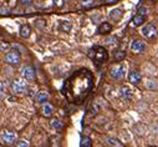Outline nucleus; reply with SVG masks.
<instances>
[{"label":"nucleus","mask_w":158,"mask_h":147,"mask_svg":"<svg viewBox=\"0 0 158 147\" xmlns=\"http://www.w3.org/2000/svg\"><path fill=\"white\" fill-rule=\"evenodd\" d=\"M105 142L111 147H125L120 141L113 138V137H105Z\"/></svg>","instance_id":"nucleus-18"},{"label":"nucleus","mask_w":158,"mask_h":147,"mask_svg":"<svg viewBox=\"0 0 158 147\" xmlns=\"http://www.w3.org/2000/svg\"><path fill=\"white\" fill-rule=\"evenodd\" d=\"M98 19H100V15H97V16H92V20H94V21H97Z\"/></svg>","instance_id":"nucleus-34"},{"label":"nucleus","mask_w":158,"mask_h":147,"mask_svg":"<svg viewBox=\"0 0 158 147\" xmlns=\"http://www.w3.org/2000/svg\"><path fill=\"white\" fill-rule=\"evenodd\" d=\"M111 31H112V25L107 21H102L97 27V34L100 35H107Z\"/></svg>","instance_id":"nucleus-12"},{"label":"nucleus","mask_w":158,"mask_h":147,"mask_svg":"<svg viewBox=\"0 0 158 147\" xmlns=\"http://www.w3.org/2000/svg\"><path fill=\"white\" fill-rule=\"evenodd\" d=\"M116 2H117V0H105L106 4H114Z\"/></svg>","instance_id":"nucleus-32"},{"label":"nucleus","mask_w":158,"mask_h":147,"mask_svg":"<svg viewBox=\"0 0 158 147\" xmlns=\"http://www.w3.org/2000/svg\"><path fill=\"white\" fill-rule=\"evenodd\" d=\"M11 89L15 94H25L27 91V84L25 82V79H15L11 82Z\"/></svg>","instance_id":"nucleus-6"},{"label":"nucleus","mask_w":158,"mask_h":147,"mask_svg":"<svg viewBox=\"0 0 158 147\" xmlns=\"http://www.w3.org/2000/svg\"><path fill=\"white\" fill-rule=\"evenodd\" d=\"M4 94H5V86H4V81L2 80V82H0V96H2V99H4Z\"/></svg>","instance_id":"nucleus-27"},{"label":"nucleus","mask_w":158,"mask_h":147,"mask_svg":"<svg viewBox=\"0 0 158 147\" xmlns=\"http://www.w3.org/2000/svg\"><path fill=\"white\" fill-rule=\"evenodd\" d=\"M146 18H147V15H141L137 13L135 15V18L132 19V25L133 26H142L146 23Z\"/></svg>","instance_id":"nucleus-15"},{"label":"nucleus","mask_w":158,"mask_h":147,"mask_svg":"<svg viewBox=\"0 0 158 147\" xmlns=\"http://www.w3.org/2000/svg\"><path fill=\"white\" fill-rule=\"evenodd\" d=\"M144 86L147 90H151V91H154V90H158V81L153 78H149L144 81Z\"/></svg>","instance_id":"nucleus-14"},{"label":"nucleus","mask_w":158,"mask_h":147,"mask_svg":"<svg viewBox=\"0 0 158 147\" xmlns=\"http://www.w3.org/2000/svg\"><path fill=\"white\" fill-rule=\"evenodd\" d=\"M87 55H89V57L94 61V62H96V64H103V62H106L107 60H108V51L103 48V46H94V48H91L90 50H89V52H87Z\"/></svg>","instance_id":"nucleus-2"},{"label":"nucleus","mask_w":158,"mask_h":147,"mask_svg":"<svg viewBox=\"0 0 158 147\" xmlns=\"http://www.w3.org/2000/svg\"><path fill=\"white\" fill-rule=\"evenodd\" d=\"M81 5L85 6V8H89V6H92L95 4V0H81Z\"/></svg>","instance_id":"nucleus-23"},{"label":"nucleus","mask_w":158,"mask_h":147,"mask_svg":"<svg viewBox=\"0 0 158 147\" xmlns=\"http://www.w3.org/2000/svg\"><path fill=\"white\" fill-rule=\"evenodd\" d=\"M16 147H30V142L26 141V140H21L18 142V146Z\"/></svg>","instance_id":"nucleus-25"},{"label":"nucleus","mask_w":158,"mask_h":147,"mask_svg":"<svg viewBox=\"0 0 158 147\" xmlns=\"http://www.w3.org/2000/svg\"><path fill=\"white\" fill-rule=\"evenodd\" d=\"M149 131L153 133H158V124H152L149 126Z\"/></svg>","instance_id":"nucleus-26"},{"label":"nucleus","mask_w":158,"mask_h":147,"mask_svg":"<svg viewBox=\"0 0 158 147\" xmlns=\"http://www.w3.org/2000/svg\"><path fill=\"white\" fill-rule=\"evenodd\" d=\"M9 49H10V44L3 40L2 44H0V50H2V52H8Z\"/></svg>","instance_id":"nucleus-22"},{"label":"nucleus","mask_w":158,"mask_h":147,"mask_svg":"<svg viewBox=\"0 0 158 147\" xmlns=\"http://www.w3.org/2000/svg\"><path fill=\"white\" fill-rule=\"evenodd\" d=\"M23 78L27 81H32L36 78V72L31 66H25L23 69Z\"/></svg>","instance_id":"nucleus-10"},{"label":"nucleus","mask_w":158,"mask_h":147,"mask_svg":"<svg viewBox=\"0 0 158 147\" xmlns=\"http://www.w3.org/2000/svg\"><path fill=\"white\" fill-rule=\"evenodd\" d=\"M105 41H106V44H110L111 45V44H114L116 43V39L114 38H106Z\"/></svg>","instance_id":"nucleus-30"},{"label":"nucleus","mask_w":158,"mask_h":147,"mask_svg":"<svg viewBox=\"0 0 158 147\" xmlns=\"http://www.w3.org/2000/svg\"><path fill=\"white\" fill-rule=\"evenodd\" d=\"M94 86V78L90 70L80 69L65 81L62 91L66 99L72 103H82Z\"/></svg>","instance_id":"nucleus-1"},{"label":"nucleus","mask_w":158,"mask_h":147,"mask_svg":"<svg viewBox=\"0 0 158 147\" xmlns=\"http://www.w3.org/2000/svg\"><path fill=\"white\" fill-rule=\"evenodd\" d=\"M4 61L10 66H18L21 62V54L15 48L13 50H9L4 57Z\"/></svg>","instance_id":"nucleus-3"},{"label":"nucleus","mask_w":158,"mask_h":147,"mask_svg":"<svg viewBox=\"0 0 158 147\" xmlns=\"http://www.w3.org/2000/svg\"><path fill=\"white\" fill-rule=\"evenodd\" d=\"M52 112H54V107H52L50 103H45V105L43 106V115H44L45 117L51 116Z\"/></svg>","instance_id":"nucleus-20"},{"label":"nucleus","mask_w":158,"mask_h":147,"mask_svg":"<svg viewBox=\"0 0 158 147\" xmlns=\"http://www.w3.org/2000/svg\"><path fill=\"white\" fill-rule=\"evenodd\" d=\"M59 29H60V31L70 32L71 29H72V24H71L69 20H62V21H60V24H59Z\"/></svg>","instance_id":"nucleus-17"},{"label":"nucleus","mask_w":158,"mask_h":147,"mask_svg":"<svg viewBox=\"0 0 158 147\" xmlns=\"http://www.w3.org/2000/svg\"><path fill=\"white\" fill-rule=\"evenodd\" d=\"M0 11H2V15H6V14H9V9H8V8H5V6H2Z\"/></svg>","instance_id":"nucleus-31"},{"label":"nucleus","mask_w":158,"mask_h":147,"mask_svg":"<svg viewBox=\"0 0 158 147\" xmlns=\"http://www.w3.org/2000/svg\"><path fill=\"white\" fill-rule=\"evenodd\" d=\"M126 57V51H122V50H118L116 54H114V60L116 61H121Z\"/></svg>","instance_id":"nucleus-21"},{"label":"nucleus","mask_w":158,"mask_h":147,"mask_svg":"<svg viewBox=\"0 0 158 147\" xmlns=\"http://www.w3.org/2000/svg\"><path fill=\"white\" fill-rule=\"evenodd\" d=\"M137 13H138V14H141V15H147V8L141 6V8H138Z\"/></svg>","instance_id":"nucleus-29"},{"label":"nucleus","mask_w":158,"mask_h":147,"mask_svg":"<svg viewBox=\"0 0 158 147\" xmlns=\"http://www.w3.org/2000/svg\"><path fill=\"white\" fill-rule=\"evenodd\" d=\"M54 2H56V5L57 6H61L62 5V0H54Z\"/></svg>","instance_id":"nucleus-33"},{"label":"nucleus","mask_w":158,"mask_h":147,"mask_svg":"<svg viewBox=\"0 0 158 147\" xmlns=\"http://www.w3.org/2000/svg\"><path fill=\"white\" fill-rule=\"evenodd\" d=\"M51 126H52L54 128H56V130H61V128H62V124H61L59 120H52V121H51Z\"/></svg>","instance_id":"nucleus-24"},{"label":"nucleus","mask_w":158,"mask_h":147,"mask_svg":"<svg viewBox=\"0 0 158 147\" xmlns=\"http://www.w3.org/2000/svg\"><path fill=\"white\" fill-rule=\"evenodd\" d=\"M2 143H5V145H13L16 140H18V135L13 131H9V130H4L2 132Z\"/></svg>","instance_id":"nucleus-7"},{"label":"nucleus","mask_w":158,"mask_h":147,"mask_svg":"<svg viewBox=\"0 0 158 147\" xmlns=\"http://www.w3.org/2000/svg\"><path fill=\"white\" fill-rule=\"evenodd\" d=\"M157 114H158V110H157Z\"/></svg>","instance_id":"nucleus-35"},{"label":"nucleus","mask_w":158,"mask_h":147,"mask_svg":"<svg viewBox=\"0 0 158 147\" xmlns=\"http://www.w3.org/2000/svg\"><path fill=\"white\" fill-rule=\"evenodd\" d=\"M142 80V75L141 72L137 71V70H132L130 74H128V81L132 84V85H138Z\"/></svg>","instance_id":"nucleus-11"},{"label":"nucleus","mask_w":158,"mask_h":147,"mask_svg":"<svg viewBox=\"0 0 158 147\" xmlns=\"http://www.w3.org/2000/svg\"><path fill=\"white\" fill-rule=\"evenodd\" d=\"M141 34H142L143 38H144L146 40H148V41H154V40L157 39V36H158V31H157L156 26L152 25V24H146V25L142 27Z\"/></svg>","instance_id":"nucleus-4"},{"label":"nucleus","mask_w":158,"mask_h":147,"mask_svg":"<svg viewBox=\"0 0 158 147\" xmlns=\"http://www.w3.org/2000/svg\"><path fill=\"white\" fill-rule=\"evenodd\" d=\"M108 16H110V19H111L112 21L117 23V21H120V20L122 19V16H123V10H122L121 8H114V9L110 10Z\"/></svg>","instance_id":"nucleus-9"},{"label":"nucleus","mask_w":158,"mask_h":147,"mask_svg":"<svg viewBox=\"0 0 158 147\" xmlns=\"http://www.w3.org/2000/svg\"><path fill=\"white\" fill-rule=\"evenodd\" d=\"M20 4L23 6H25V8H27V6H30L32 4V0H20Z\"/></svg>","instance_id":"nucleus-28"},{"label":"nucleus","mask_w":158,"mask_h":147,"mask_svg":"<svg viewBox=\"0 0 158 147\" xmlns=\"http://www.w3.org/2000/svg\"><path fill=\"white\" fill-rule=\"evenodd\" d=\"M131 50L136 54H143L146 50H147V44L143 41V40H139V39H135L132 40L131 43Z\"/></svg>","instance_id":"nucleus-8"},{"label":"nucleus","mask_w":158,"mask_h":147,"mask_svg":"<svg viewBox=\"0 0 158 147\" xmlns=\"http://www.w3.org/2000/svg\"><path fill=\"white\" fill-rule=\"evenodd\" d=\"M120 96H121V99L128 101V100L132 99L133 92H132L131 87H128V86H121V89H120Z\"/></svg>","instance_id":"nucleus-13"},{"label":"nucleus","mask_w":158,"mask_h":147,"mask_svg":"<svg viewBox=\"0 0 158 147\" xmlns=\"http://www.w3.org/2000/svg\"><path fill=\"white\" fill-rule=\"evenodd\" d=\"M36 100H37L39 103L45 105V103H48V101H49V94H48L46 91H40V92L37 94V96H36Z\"/></svg>","instance_id":"nucleus-16"},{"label":"nucleus","mask_w":158,"mask_h":147,"mask_svg":"<svg viewBox=\"0 0 158 147\" xmlns=\"http://www.w3.org/2000/svg\"><path fill=\"white\" fill-rule=\"evenodd\" d=\"M19 32H20V36H21V38L26 39V38H29L30 34H31V29H30L29 25H21Z\"/></svg>","instance_id":"nucleus-19"},{"label":"nucleus","mask_w":158,"mask_h":147,"mask_svg":"<svg viewBox=\"0 0 158 147\" xmlns=\"http://www.w3.org/2000/svg\"><path fill=\"white\" fill-rule=\"evenodd\" d=\"M110 75L112 79L114 80H121L125 78L126 75V66L123 64H120V65H114L110 69Z\"/></svg>","instance_id":"nucleus-5"}]
</instances>
